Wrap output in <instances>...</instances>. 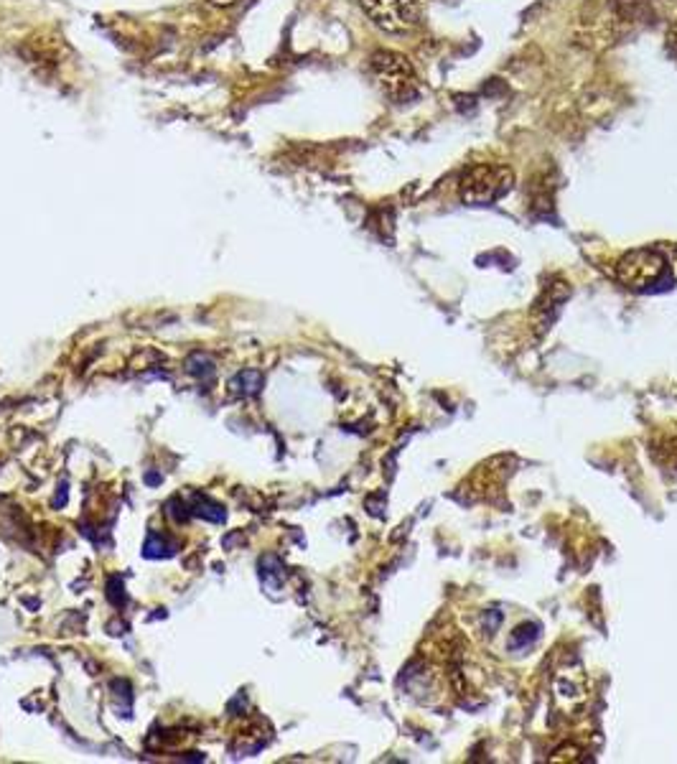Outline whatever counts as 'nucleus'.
<instances>
[{
    "label": "nucleus",
    "instance_id": "f03ea898",
    "mask_svg": "<svg viewBox=\"0 0 677 764\" xmlns=\"http://www.w3.org/2000/svg\"><path fill=\"white\" fill-rule=\"evenodd\" d=\"M359 6L387 34H407L423 21L418 0H359Z\"/></svg>",
    "mask_w": 677,
    "mask_h": 764
},
{
    "label": "nucleus",
    "instance_id": "7ed1b4c3",
    "mask_svg": "<svg viewBox=\"0 0 677 764\" xmlns=\"http://www.w3.org/2000/svg\"><path fill=\"white\" fill-rule=\"evenodd\" d=\"M512 171L504 166H476L461 179V197L468 204H491L512 186Z\"/></svg>",
    "mask_w": 677,
    "mask_h": 764
},
{
    "label": "nucleus",
    "instance_id": "f257e3e1",
    "mask_svg": "<svg viewBox=\"0 0 677 764\" xmlns=\"http://www.w3.org/2000/svg\"><path fill=\"white\" fill-rule=\"evenodd\" d=\"M372 74L379 90L390 99H407L415 95V71L403 54L395 51H375L370 59Z\"/></svg>",
    "mask_w": 677,
    "mask_h": 764
},
{
    "label": "nucleus",
    "instance_id": "39448f33",
    "mask_svg": "<svg viewBox=\"0 0 677 764\" xmlns=\"http://www.w3.org/2000/svg\"><path fill=\"white\" fill-rule=\"evenodd\" d=\"M211 3H214V6L227 8V6H235V3H239V0H211Z\"/></svg>",
    "mask_w": 677,
    "mask_h": 764
},
{
    "label": "nucleus",
    "instance_id": "20e7f679",
    "mask_svg": "<svg viewBox=\"0 0 677 764\" xmlns=\"http://www.w3.org/2000/svg\"><path fill=\"white\" fill-rule=\"evenodd\" d=\"M667 41H670L672 51H675V57H677V21L672 23V31H670V36H667Z\"/></svg>",
    "mask_w": 677,
    "mask_h": 764
}]
</instances>
